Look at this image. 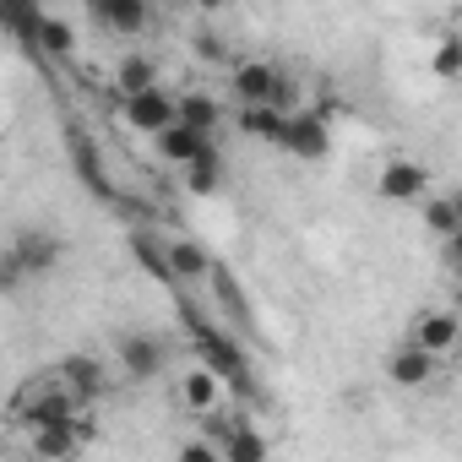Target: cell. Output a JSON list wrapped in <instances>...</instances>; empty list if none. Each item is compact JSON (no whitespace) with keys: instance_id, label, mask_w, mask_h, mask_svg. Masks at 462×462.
Instances as JSON below:
<instances>
[{"instance_id":"7402d4cb","label":"cell","mask_w":462,"mask_h":462,"mask_svg":"<svg viewBox=\"0 0 462 462\" xmlns=\"http://www.w3.org/2000/svg\"><path fill=\"white\" fill-rule=\"evenodd\" d=\"M33 44H39L44 55H60V60H66V55L77 50V28H71L66 17H44L39 33H33Z\"/></svg>"},{"instance_id":"ffe728a7","label":"cell","mask_w":462,"mask_h":462,"mask_svg":"<svg viewBox=\"0 0 462 462\" xmlns=\"http://www.w3.org/2000/svg\"><path fill=\"white\" fill-rule=\"evenodd\" d=\"M180 120H185V125H196V131H212V136H217L223 109H217V98H212V93H180Z\"/></svg>"},{"instance_id":"7a4b0ae2","label":"cell","mask_w":462,"mask_h":462,"mask_svg":"<svg viewBox=\"0 0 462 462\" xmlns=\"http://www.w3.org/2000/svg\"><path fill=\"white\" fill-rule=\"evenodd\" d=\"M125 104V125L131 131H147V136H158V131H169L174 120H180V98L174 93H163V82L158 88H147V93H131V98H120Z\"/></svg>"},{"instance_id":"4fadbf2b","label":"cell","mask_w":462,"mask_h":462,"mask_svg":"<svg viewBox=\"0 0 462 462\" xmlns=\"http://www.w3.org/2000/svg\"><path fill=\"white\" fill-rule=\"evenodd\" d=\"M235 98L240 104H283L278 93H283V82H278V66H267V60H245V66H235Z\"/></svg>"},{"instance_id":"2e32d148","label":"cell","mask_w":462,"mask_h":462,"mask_svg":"<svg viewBox=\"0 0 462 462\" xmlns=\"http://www.w3.org/2000/svg\"><path fill=\"white\" fill-rule=\"evenodd\" d=\"M158 88V60L152 55H120L115 60V93L131 98V93H147Z\"/></svg>"},{"instance_id":"e0dca14e","label":"cell","mask_w":462,"mask_h":462,"mask_svg":"<svg viewBox=\"0 0 462 462\" xmlns=\"http://www.w3.org/2000/svg\"><path fill=\"white\" fill-rule=\"evenodd\" d=\"M169 267H174V283L212 278V256H207L196 240H169Z\"/></svg>"},{"instance_id":"7c38bea8","label":"cell","mask_w":462,"mask_h":462,"mask_svg":"<svg viewBox=\"0 0 462 462\" xmlns=\"http://www.w3.org/2000/svg\"><path fill=\"white\" fill-rule=\"evenodd\" d=\"M55 375L82 397V402H93V397H104V386H109V365L98 359V354H66L60 365H55Z\"/></svg>"},{"instance_id":"277c9868","label":"cell","mask_w":462,"mask_h":462,"mask_svg":"<svg viewBox=\"0 0 462 462\" xmlns=\"http://www.w3.org/2000/svg\"><path fill=\"white\" fill-rule=\"evenodd\" d=\"M88 6V17L104 28V33H120V39H136V33H147V23H152V6L147 0H82Z\"/></svg>"},{"instance_id":"30bf717a","label":"cell","mask_w":462,"mask_h":462,"mask_svg":"<svg viewBox=\"0 0 462 462\" xmlns=\"http://www.w3.org/2000/svg\"><path fill=\"white\" fill-rule=\"evenodd\" d=\"M196 343H201V359L212 365V370H223L228 375V386H251V365H245V354L235 348V343H228L223 332H212V327H196Z\"/></svg>"},{"instance_id":"9a60e30c","label":"cell","mask_w":462,"mask_h":462,"mask_svg":"<svg viewBox=\"0 0 462 462\" xmlns=\"http://www.w3.org/2000/svg\"><path fill=\"white\" fill-rule=\"evenodd\" d=\"M88 440H82V430H77V419L71 424H50V430H33V457H44V462H66V457H77Z\"/></svg>"},{"instance_id":"5bb4252c","label":"cell","mask_w":462,"mask_h":462,"mask_svg":"<svg viewBox=\"0 0 462 462\" xmlns=\"http://www.w3.org/2000/svg\"><path fill=\"white\" fill-rule=\"evenodd\" d=\"M235 125L245 136H262V142H283V125H289V109L283 104H240Z\"/></svg>"},{"instance_id":"8992f818","label":"cell","mask_w":462,"mask_h":462,"mask_svg":"<svg viewBox=\"0 0 462 462\" xmlns=\"http://www.w3.org/2000/svg\"><path fill=\"white\" fill-rule=\"evenodd\" d=\"M375 190H381V201H402V207H419V201L430 196V174H424V163H413V158H392V163L381 169Z\"/></svg>"},{"instance_id":"52a82bcc","label":"cell","mask_w":462,"mask_h":462,"mask_svg":"<svg viewBox=\"0 0 462 462\" xmlns=\"http://www.w3.org/2000/svg\"><path fill=\"white\" fill-rule=\"evenodd\" d=\"M386 375H392V386L419 392V386H430L440 375V354H430V348H419V343L402 337V348H392V359H386Z\"/></svg>"},{"instance_id":"83f0119b","label":"cell","mask_w":462,"mask_h":462,"mask_svg":"<svg viewBox=\"0 0 462 462\" xmlns=\"http://www.w3.org/2000/svg\"><path fill=\"white\" fill-rule=\"evenodd\" d=\"M190 6H201V12H217V6H223V0H190Z\"/></svg>"},{"instance_id":"3957f363","label":"cell","mask_w":462,"mask_h":462,"mask_svg":"<svg viewBox=\"0 0 462 462\" xmlns=\"http://www.w3.org/2000/svg\"><path fill=\"white\" fill-rule=\"evenodd\" d=\"M6 262H17L28 278H44L60 262V240L50 235V228H17L12 245H6Z\"/></svg>"},{"instance_id":"ba28073f","label":"cell","mask_w":462,"mask_h":462,"mask_svg":"<svg viewBox=\"0 0 462 462\" xmlns=\"http://www.w3.org/2000/svg\"><path fill=\"white\" fill-rule=\"evenodd\" d=\"M408 343H419V348H430V354H451L457 343H462V321L451 316V310H419L413 321H408Z\"/></svg>"},{"instance_id":"cb8c5ba5","label":"cell","mask_w":462,"mask_h":462,"mask_svg":"<svg viewBox=\"0 0 462 462\" xmlns=\"http://www.w3.org/2000/svg\"><path fill=\"white\" fill-rule=\"evenodd\" d=\"M430 71H435L440 82H462V39H440V44L430 50Z\"/></svg>"},{"instance_id":"6da1fadb","label":"cell","mask_w":462,"mask_h":462,"mask_svg":"<svg viewBox=\"0 0 462 462\" xmlns=\"http://www.w3.org/2000/svg\"><path fill=\"white\" fill-rule=\"evenodd\" d=\"M223 397H228V375H223V370H212L207 359L174 375V402H180L190 419H217Z\"/></svg>"},{"instance_id":"d4e9b609","label":"cell","mask_w":462,"mask_h":462,"mask_svg":"<svg viewBox=\"0 0 462 462\" xmlns=\"http://www.w3.org/2000/svg\"><path fill=\"white\" fill-rule=\"evenodd\" d=\"M0 6H6V23H12V33H23V39H33V33H39L44 12L33 6V0H0Z\"/></svg>"},{"instance_id":"9c48e42d","label":"cell","mask_w":462,"mask_h":462,"mask_svg":"<svg viewBox=\"0 0 462 462\" xmlns=\"http://www.w3.org/2000/svg\"><path fill=\"white\" fill-rule=\"evenodd\" d=\"M163 343L158 337H147V332H125L120 337V370L136 381V386H147V381H158L163 375Z\"/></svg>"},{"instance_id":"603a6c76","label":"cell","mask_w":462,"mask_h":462,"mask_svg":"<svg viewBox=\"0 0 462 462\" xmlns=\"http://www.w3.org/2000/svg\"><path fill=\"white\" fill-rule=\"evenodd\" d=\"M131 251H136V262L152 273V278H163V283H174V267H169V245H158V240H147V235H136L131 240Z\"/></svg>"},{"instance_id":"8fae6325","label":"cell","mask_w":462,"mask_h":462,"mask_svg":"<svg viewBox=\"0 0 462 462\" xmlns=\"http://www.w3.org/2000/svg\"><path fill=\"white\" fill-rule=\"evenodd\" d=\"M212 147H217V136H212V131H196V125H185V120H174L169 131H158V152H163L174 169H185V163L207 158Z\"/></svg>"},{"instance_id":"5b68a950","label":"cell","mask_w":462,"mask_h":462,"mask_svg":"<svg viewBox=\"0 0 462 462\" xmlns=\"http://www.w3.org/2000/svg\"><path fill=\"white\" fill-rule=\"evenodd\" d=\"M278 147H283V152H294V158L321 163V158L332 152V131H327V120H321V115L300 109V115H289V125H283V142H278Z\"/></svg>"},{"instance_id":"4316f807","label":"cell","mask_w":462,"mask_h":462,"mask_svg":"<svg viewBox=\"0 0 462 462\" xmlns=\"http://www.w3.org/2000/svg\"><path fill=\"white\" fill-rule=\"evenodd\" d=\"M446 256H451V267L462 273V228H457V235H446Z\"/></svg>"},{"instance_id":"484cf974","label":"cell","mask_w":462,"mask_h":462,"mask_svg":"<svg viewBox=\"0 0 462 462\" xmlns=\"http://www.w3.org/2000/svg\"><path fill=\"white\" fill-rule=\"evenodd\" d=\"M174 457H180V462H223V446H217V435H212V440H180Z\"/></svg>"},{"instance_id":"44dd1931","label":"cell","mask_w":462,"mask_h":462,"mask_svg":"<svg viewBox=\"0 0 462 462\" xmlns=\"http://www.w3.org/2000/svg\"><path fill=\"white\" fill-rule=\"evenodd\" d=\"M217 446H223V462H262L267 457V440L251 435V430H223Z\"/></svg>"},{"instance_id":"d6986e66","label":"cell","mask_w":462,"mask_h":462,"mask_svg":"<svg viewBox=\"0 0 462 462\" xmlns=\"http://www.w3.org/2000/svg\"><path fill=\"white\" fill-rule=\"evenodd\" d=\"M180 174H185V190H190V196H217V185H223V158H217V147H212L207 158L185 163Z\"/></svg>"},{"instance_id":"ac0fdd59","label":"cell","mask_w":462,"mask_h":462,"mask_svg":"<svg viewBox=\"0 0 462 462\" xmlns=\"http://www.w3.org/2000/svg\"><path fill=\"white\" fill-rule=\"evenodd\" d=\"M419 217H424V228H430V235H440V240L462 228V212H457L451 190H446V196H424V201H419Z\"/></svg>"}]
</instances>
